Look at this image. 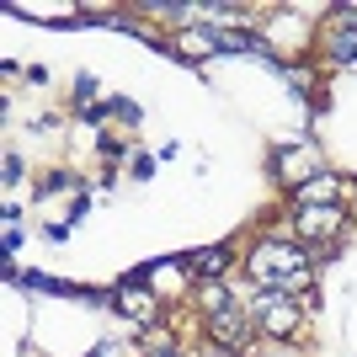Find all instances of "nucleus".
<instances>
[{"label":"nucleus","mask_w":357,"mask_h":357,"mask_svg":"<svg viewBox=\"0 0 357 357\" xmlns=\"http://www.w3.org/2000/svg\"><path fill=\"white\" fill-rule=\"evenodd\" d=\"M251 272L267 294H298V288H310V261L288 240H261L256 256H251Z\"/></svg>","instance_id":"nucleus-1"},{"label":"nucleus","mask_w":357,"mask_h":357,"mask_svg":"<svg viewBox=\"0 0 357 357\" xmlns=\"http://www.w3.org/2000/svg\"><path fill=\"white\" fill-rule=\"evenodd\" d=\"M256 314H261V331H272V336H294V331H298V310H294V298H288V294H267V288H261Z\"/></svg>","instance_id":"nucleus-2"},{"label":"nucleus","mask_w":357,"mask_h":357,"mask_svg":"<svg viewBox=\"0 0 357 357\" xmlns=\"http://www.w3.org/2000/svg\"><path fill=\"white\" fill-rule=\"evenodd\" d=\"M208 336H213L219 347H240L245 336H251V320H245V310H235V304H229V310L208 314Z\"/></svg>","instance_id":"nucleus-3"},{"label":"nucleus","mask_w":357,"mask_h":357,"mask_svg":"<svg viewBox=\"0 0 357 357\" xmlns=\"http://www.w3.org/2000/svg\"><path fill=\"white\" fill-rule=\"evenodd\" d=\"M336 197H342V181L336 176H314L298 187V208H336Z\"/></svg>","instance_id":"nucleus-4"},{"label":"nucleus","mask_w":357,"mask_h":357,"mask_svg":"<svg viewBox=\"0 0 357 357\" xmlns=\"http://www.w3.org/2000/svg\"><path fill=\"white\" fill-rule=\"evenodd\" d=\"M342 229V208H298V235H331Z\"/></svg>","instance_id":"nucleus-5"},{"label":"nucleus","mask_w":357,"mask_h":357,"mask_svg":"<svg viewBox=\"0 0 357 357\" xmlns=\"http://www.w3.org/2000/svg\"><path fill=\"white\" fill-rule=\"evenodd\" d=\"M118 304L134 314V320H144V326H149V314H155V298H149L139 283H123V288H118Z\"/></svg>","instance_id":"nucleus-6"},{"label":"nucleus","mask_w":357,"mask_h":357,"mask_svg":"<svg viewBox=\"0 0 357 357\" xmlns=\"http://www.w3.org/2000/svg\"><path fill=\"white\" fill-rule=\"evenodd\" d=\"M192 267L197 272H224V267H229V256H224V251H203V256H192Z\"/></svg>","instance_id":"nucleus-7"},{"label":"nucleus","mask_w":357,"mask_h":357,"mask_svg":"<svg viewBox=\"0 0 357 357\" xmlns=\"http://www.w3.org/2000/svg\"><path fill=\"white\" fill-rule=\"evenodd\" d=\"M203 304H208V314H219V310H229V288H224V283H213V288H203Z\"/></svg>","instance_id":"nucleus-8"}]
</instances>
